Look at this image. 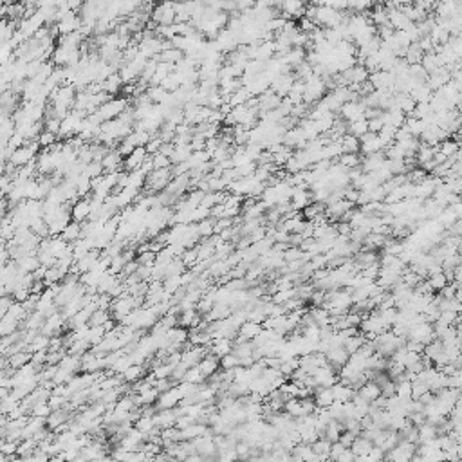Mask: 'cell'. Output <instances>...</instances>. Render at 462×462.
I'll use <instances>...</instances> for the list:
<instances>
[{
	"label": "cell",
	"instance_id": "cell-1",
	"mask_svg": "<svg viewBox=\"0 0 462 462\" xmlns=\"http://www.w3.org/2000/svg\"><path fill=\"white\" fill-rule=\"evenodd\" d=\"M174 174H172V166L168 168H159V170H152L146 175L145 186L146 194H156V192H163L166 188V184L170 183Z\"/></svg>",
	"mask_w": 462,
	"mask_h": 462
},
{
	"label": "cell",
	"instance_id": "cell-2",
	"mask_svg": "<svg viewBox=\"0 0 462 462\" xmlns=\"http://www.w3.org/2000/svg\"><path fill=\"white\" fill-rule=\"evenodd\" d=\"M415 448H417V444L415 443H410V441H399L390 452L385 453V459H388V461H397V462L412 461V459L415 457Z\"/></svg>",
	"mask_w": 462,
	"mask_h": 462
},
{
	"label": "cell",
	"instance_id": "cell-3",
	"mask_svg": "<svg viewBox=\"0 0 462 462\" xmlns=\"http://www.w3.org/2000/svg\"><path fill=\"white\" fill-rule=\"evenodd\" d=\"M406 338H408V340L419 341V343H423V345L430 343V341L435 338L434 325H432L430 321H421V323H417V325H414L408 330V336H406Z\"/></svg>",
	"mask_w": 462,
	"mask_h": 462
},
{
	"label": "cell",
	"instance_id": "cell-4",
	"mask_svg": "<svg viewBox=\"0 0 462 462\" xmlns=\"http://www.w3.org/2000/svg\"><path fill=\"white\" fill-rule=\"evenodd\" d=\"M181 399H183V394H181L179 387H177V385H174V387H170L168 390L161 392L159 397H157V401H156V408H157V410L174 408V406L179 405Z\"/></svg>",
	"mask_w": 462,
	"mask_h": 462
},
{
	"label": "cell",
	"instance_id": "cell-5",
	"mask_svg": "<svg viewBox=\"0 0 462 462\" xmlns=\"http://www.w3.org/2000/svg\"><path fill=\"white\" fill-rule=\"evenodd\" d=\"M148 152L145 150V146H136L125 159H123V170L125 172H134L143 165V161L146 159Z\"/></svg>",
	"mask_w": 462,
	"mask_h": 462
},
{
	"label": "cell",
	"instance_id": "cell-6",
	"mask_svg": "<svg viewBox=\"0 0 462 462\" xmlns=\"http://www.w3.org/2000/svg\"><path fill=\"white\" fill-rule=\"evenodd\" d=\"M90 215V195L87 197H80V201H76L71 206V221L76 222H85Z\"/></svg>",
	"mask_w": 462,
	"mask_h": 462
},
{
	"label": "cell",
	"instance_id": "cell-7",
	"mask_svg": "<svg viewBox=\"0 0 462 462\" xmlns=\"http://www.w3.org/2000/svg\"><path fill=\"white\" fill-rule=\"evenodd\" d=\"M325 358H327V363L334 368V372H340V368L343 367V365L347 363V359H349V352L345 350V347H334V349L327 350Z\"/></svg>",
	"mask_w": 462,
	"mask_h": 462
},
{
	"label": "cell",
	"instance_id": "cell-8",
	"mask_svg": "<svg viewBox=\"0 0 462 462\" xmlns=\"http://www.w3.org/2000/svg\"><path fill=\"white\" fill-rule=\"evenodd\" d=\"M341 114H343L345 121H356V119L365 118V105L358 103V101H345L340 107Z\"/></svg>",
	"mask_w": 462,
	"mask_h": 462
},
{
	"label": "cell",
	"instance_id": "cell-9",
	"mask_svg": "<svg viewBox=\"0 0 462 462\" xmlns=\"http://www.w3.org/2000/svg\"><path fill=\"white\" fill-rule=\"evenodd\" d=\"M379 150H383V145H381V141H379L377 134L367 132L359 137V152H361L363 156H368V154H374V152H379Z\"/></svg>",
	"mask_w": 462,
	"mask_h": 462
},
{
	"label": "cell",
	"instance_id": "cell-10",
	"mask_svg": "<svg viewBox=\"0 0 462 462\" xmlns=\"http://www.w3.org/2000/svg\"><path fill=\"white\" fill-rule=\"evenodd\" d=\"M206 347L217 358H222V356H226V354H230L233 350V340H230V338H217V340L210 341Z\"/></svg>",
	"mask_w": 462,
	"mask_h": 462
},
{
	"label": "cell",
	"instance_id": "cell-11",
	"mask_svg": "<svg viewBox=\"0 0 462 462\" xmlns=\"http://www.w3.org/2000/svg\"><path fill=\"white\" fill-rule=\"evenodd\" d=\"M197 367H199V370L204 374V377L208 379L210 376H213V374L217 372L219 368H221V365H219V358L215 356V354L208 352L206 356H204V358L197 363Z\"/></svg>",
	"mask_w": 462,
	"mask_h": 462
},
{
	"label": "cell",
	"instance_id": "cell-12",
	"mask_svg": "<svg viewBox=\"0 0 462 462\" xmlns=\"http://www.w3.org/2000/svg\"><path fill=\"white\" fill-rule=\"evenodd\" d=\"M175 419H177V415H175L174 408L157 410L156 415H154V425L159 426L161 430H163V428H170V426L175 425Z\"/></svg>",
	"mask_w": 462,
	"mask_h": 462
},
{
	"label": "cell",
	"instance_id": "cell-13",
	"mask_svg": "<svg viewBox=\"0 0 462 462\" xmlns=\"http://www.w3.org/2000/svg\"><path fill=\"white\" fill-rule=\"evenodd\" d=\"M385 159H387V157H385V152L383 150L374 152V154H368V156H365L363 163H361V170H363L365 174L377 170V168L385 163Z\"/></svg>",
	"mask_w": 462,
	"mask_h": 462
},
{
	"label": "cell",
	"instance_id": "cell-14",
	"mask_svg": "<svg viewBox=\"0 0 462 462\" xmlns=\"http://www.w3.org/2000/svg\"><path fill=\"white\" fill-rule=\"evenodd\" d=\"M330 390H332L334 401H340V403L350 401V399L354 397V394H356V390H354L350 385H345V383H341V381L334 383V385L330 387Z\"/></svg>",
	"mask_w": 462,
	"mask_h": 462
},
{
	"label": "cell",
	"instance_id": "cell-15",
	"mask_svg": "<svg viewBox=\"0 0 462 462\" xmlns=\"http://www.w3.org/2000/svg\"><path fill=\"white\" fill-rule=\"evenodd\" d=\"M312 399H314L316 406H320V408H329L334 403V396H332L330 387H316V390L312 394Z\"/></svg>",
	"mask_w": 462,
	"mask_h": 462
},
{
	"label": "cell",
	"instance_id": "cell-16",
	"mask_svg": "<svg viewBox=\"0 0 462 462\" xmlns=\"http://www.w3.org/2000/svg\"><path fill=\"white\" fill-rule=\"evenodd\" d=\"M374 443L370 441V439L363 437V435H356V439H354V443L350 444V450H352V453L356 455V461L361 457H365L368 453V450L372 448Z\"/></svg>",
	"mask_w": 462,
	"mask_h": 462
},
{
	"label": "cell",
	"instance_id": "cell-17",
	"mask_svg": "<svg viewBox=\"0 0 462 462\" xmlns=\"http://www.w3.org/2000/svg\"><path fill=\"white\" fill-rule=\"evenodd\" d=\"M121 87H123V80L118 72H112V74H109L103 81H101V89L110 96H116L118 92H121Z\"/></svg>",
	"mask_w": 462,
	"mask_h": 462
},
{
	"label": "cell",
	"instance_id": "cell-18",
	"mask_svg": "<svg viewBox=\"0 0 462 462\" xmlns=\"http://www.w3.org/2000/svg\"><path fill=\"white\" fill-rule=\"evenodd\" d=\"M260 330H262V323H258V321L245 320L244 323L238 327V332H236V334L240 336V338H244V340L251 341L256 334H260Z\"/></svg>",
	"mask_w": 462,
	"mask_h": 462
},
{
	"label": "cell",
	"instance_id": "cell-19",
	"mask_svg": "<svg viewBox=\"0 0 462 462\" xmlns=\"http://www.w3.org/2000/svg\"><path fill=\"white\" fill-rule=\"evenodd\" d=\"M359 394V396L363 397V399H367L368 403H372L376 397L381 396V390H379V385L377 383H374L372 379H368L367 383H363L361 387L356 390Z\"/></svg>",
	"mask_w": 462,
	"mask_h": 462
},
{
	"label": "cell",
	"instance_id": "cell-20",
	"mask_svg": "<svg viewBox=\"0 0 462 462\" xmlns=\"http://www.w3.org/2000/svg\"><path fill=\"white\" fill-rule=\"evenodd\" d=\"M146 374V368H145V365H136V363H132L130 367L125 370V372L121 374L123 376V381H127V383H136V381H139V379H143V376Z\"/></svg>",
	"mask_w": 462,
	"mask_h": 462
},
{
	"label": "cell",
	"instance_id": "cell-21",
	"mask_svg": "<svg viewBox=\"0 0 462 462\" xmlns=\"http://www.w3.org/2000/svg\"><path fill=\"white\" fill-rule=\"evenodd\" d=\"M5 361H7V367H11L13 370H16V368L24 367L25 363H29L31 361V352H27V350H18V352L11 354L9 358H5Z\"/></svg>",
	"mask_w": 462,
	"mask_h": 462
},
{
	"label": "cell",
	"instance_id": "cell-22",
	"mask_svg": "<svg viewBox=\"0 0 462 462\" xmlns=\"http://www.w3.org/2000/svg\"><path fill=\"white\" fill-rule=\"evenodd\" d=\"M80 233H81V224L80 222H76V221H71L65 228H63V231L60 233V236L65 242L71 244V242H74V240L80 238Z\"/></svg>",
	"mask_w": 462,
	"mask_h": 462
},
{
	"label": "cell",
	"instance_id": "cell-23",
	"mask_svg": "<svg viewBox=\"0 0 462 462\" xmlns=\"http://www.w3.org/2000/svg\"><path fill=\"white\" fill-rule=\"evenodd\" d=\"M341 148H343V154H359V139L358 137L350 136V134L345 132L340 139Z\"/></svg>",
	"mask_w": 462,
	"mask_h": 462
},
{
	"label": "cell",
	"instance_id": "cell-24",
	"mask_svg": "<svg viewBox=\"0 0 462 462\" xmlns=\"http://www.w3.org/2000/svg\"><path fill=\"white\" fill-rule=\"evenodd\" d=\"M283 412L289 414L291 417H302V401L300 397H289L283 401Z\"/></svg>",
	"mask_w": 462,
	"mask_h": 462
},
{
	"label": "cell",
	"instance_id": "cell-25",
	"mask_svg": "<svg viewBox=\"0 0 462 462\" xmlns=\"http://www.w3.org/2000/svg\"><path fill=\"white\" fill-rule=\"evenodd\" d=\"M368 132V123L367 119H356V121H349V125H347V134H350V136L354 137H361L363 134Z\"/></svg>",
	"mask_w": 462,
	"mask_h": 462
},
{
	"label": "cell",
	"instance_id": "cell-26",
	"mask_svg": "<svg viewBox=\"0 0 462 462\" xmlns=\"http://www.w3.org/2000/svg\"><path fill=\"white\" fill-rule=\"evenodd\" d=\"M49 340H51V336L43 334V332H38V334L34 336V340L25 347V350L31 354L36 352V350H45L49 347Z\"/></svg>",
	"mask_w": 462,
	"mask_h": 462
},
{
	"label": "cell",
	"instance_id": "cell-27",
	"mask_svg": "<svg viewBox=\"0 0 462 462\" xmlns=\"http://www.w3.org/2000/svg\"><path fill=\"white\" fill-rule=\"evenodd\" d=\"M192 152H194V150L190 148V145L175 146L174 152H172V156H170L172 165H179V163H184V161H186L190 156H192Z\"/></svg>",
	"mask_w": 462,
	"mask_h": 462
},
{
	"label": "cell",
	"instance_id": "cell-28",
	"mask_svg": "<svg viewBox=\"0 0 462 462\" xmlns=\"http://www.w3.org/2000/svg\"><path fill=\"white\" fill-rule=\"evenodd\" d=\"M417 435H419V439H417V444L419 443H425V441H428V439H434L437 437V426L435 425H430V423H423L421 426H417Z\"/></svg>",
	"mask_w": 462,
	"mask_h": 462
},
{
	"label": "cell",
	"instance_id": "cell-29",
	"mask_svg": "<svg viewBox=\"0 0 462 462\" xmlns=\"http://www.w3.org/2000/svg\"><path fill=\"white\" fill-rule=\"evenodd\" d=\"M213 224H215V219L210 217L195 222V228H197V233L201 235V238H208V236L213 235Z\"/></svg>",
	"mask_w": 462,
	"mask_h": 462
},
{
	"label": "cell",
	"instance_id": "cell-30",
	"mask_svg": "<svg viewBox=\"0 0 462 462\" xmlns=\"http://www.w3.org/2000/svg\"><path fill=\"white\" fill-rule=\"evenodd\" d=\"M103 338H105L103 325H92V327L89 325V330H87L85 340L90 343V347H92V345H96V343H99V341L103 340Z\"/></svg>",
	"mask_w": 462,
	"mask_h": 462
},
{
	"label": "cell",
	"instance_id": "cell-31",
	"mask_svg": "<svg viewBox=\"0 0 462 462\" xmlns=\"http://www.w3.org/2000/svg\"><path fill=\"white\" fill-rule=\"evenodd\" d=\"M292 296H296V287H289V289H278L271 294V302L274 303H285L287 300H291Z\"/></svg>",
	"mask_w": 462,
	"mask_h": 462
},
{
	"label": "cell",
	"instance_id": "cell-32",
	"mask_svg": "<svg viewBox=\"0 0 462 462\" xmlns=\"http://www.w3.org/2000/svg\"><path fill=\"white\" fill-rule=\"evenodd\" d=\"M130 365H132V359H130V356H128V354H121V356H118V358H116V361L112 363L110 370H112L114 374H123L128 367H130Z\"/></svg>",
	"mask_w": 462,
	"mask_h": 462
},
{
	"label": "cell",
	"instance_id": "cell-33",
	"mask_svg": "<svg viewBox=\"0 0 462 462\" xmlns=\"http://www.w3.org/2000/svg\"><path fill=\"white\" fill-rule=\"evenodd\" d=\"M183 381H188V383H195V385H203L204 381H206V377H204V374L199 370L197 365H194V367H190L188 370H186V374H184V379Z\"/></svg>",
	"mask_w": 462,
	"mask_h": 462
},
{
	"label": "cell",
	"instance_id": "cell-34",
	"mask_svg": "<svg viewBox=\"0 0 462 462\" xmlns=\"http://www.w3.org/2000/svg\"><path fill=\"white\" fill-rule=\"evenodd\" d=\"M430 287H432V291H441L443 287H446L448 285V278H446V274H444V271H441V273H435V274H430Z\"/></svg>",
	"mask_w": 462,
	"mask_h": 462
},
{
	"label": "cell",
	"instance_id": "cell-35",
	"mask_svg": "<svg viewBox=\"0 0 462 462\" xmlns=\"http://www.w3.org/2000/svg\"><path fill=\"white\" fill-rule=\"evenodd\" d=\"M439 148L437 150L443 154V156H446V157H450V156H453V154H457L459 152V141H455V139H444V141H441L439 143Z\"/></svg>",
	"mask_w": 462,
	"mask_h": 462
},
{
	"label": "cell",
	"instance_id": "cell-36",
	"mask_svg": "<svg viewBox=\"0 0 462 462\" xmlns=\"http://www.w3.org/2000/svg\"><path fill=\"white\" fill-rule=\"evenodd\" d=\"M145 179L146 175L141 174L139 170H134V172H128V177H127V186H130V188H137L141 190L143 186H145Z\"/></svg>",
	"mask_w": 462,
	"mask_h": 462
},
{
	"label": "cell",
	"instance_id": "cell-37",
	"mask_svg": "<svg viewBox=\"0 0 462 462\" xmlns=\"http://www.w3.org/2000/svg\"><path fill=\"white\" fill-rule=\"evenodd\" d=\"M340 165L345 166L347 170H352V168H358L361 165V159H359V154H341L340 157Z\"/></svg>",
	"mask_w": 462,
	"mask_h": 462
},
{
	"label": "cell",
	"instance_id": "cell-38",
	"mask_svg": "<svg viewBox=\"0 0 462 462\" xmlns=\"http://www.w3.org/2000/svg\"><path fill=\"white\" fill-rule=\"evenodd\" d=\"M89 349H90L89 341H87L85 338H80V340L72 341V343L67 347V352H69V354H76V356H81V354H85Z\"/></svg>",
	"mask_w": 462,
	"mask_h": 462
},
{
	"label": "cell",
	"instance_id": "cell-39",
	"mask_svg": "<svg viewBox=\"0 0 462 462\" xmlns=\"http://www.w3.org/2000/svg\"><path fill=\"white\" fill-rule=\"evenodd\" d=\"M363 343H365V338H363V332H361V334H356V336H350V338H347V340H345V343H343V347H345V350H347V352L352 354V352H356V350H358Z\"/></svg>",
	"mask_w": 462,
	"mask_h": 462
},
{
	"label": "cell",
	"instance_id": "cell-40",
	"mask_svg": "<svg viewBox=\"0 0 462 462\" xmlns=\"http://www.w3.org/2000/svg\"><path fill=\"white\" fill-rule=\"evenodd\" d=\"M154 417H148V415H139V419L134 421V428L139 430V432H143V434H148L152 428H154Z\"/></svg>",
	"mask_w": 462,
	"mask_h": 462
},
{
	"label": "cell",
	"instance_id": "cell-41",
	"mask_svg": "<svg viewBox=\"0 0 462 462\" xmlns=\"http://www.w3.org/2000/svg\"><path fill=\"white\" fill-rule=\"evenodd\" d=\"M181 260H183V264L186 265L188 269H192L195 264L199 262V255H197V247H188V249H184V253L179 256Z\"/></svg>",
	"mask_w": 462,
	"mask_h": 462
},
{
	"label": "cell",
	"instance_id": "cell-42",
	"mask_svg": "<svg viewBox=\"0 0 462 462\" xmlns=\"http://www.w3.org/2000/svg\"><path fill=\"white\" fill-rule=\"evenodd\" d=\"M110 316V311H103V309H96V311H92V314H90L89 318V325H103L105 321L109 320Z\"/></svg>",
	"mask_w": 462,
	"mask_h": 462
},
{
	"label": "cell",
	"instance_id": "cell-43",
	"mask_svg": "<svg viewBox=\"0 0 462 462\" xmlns=\"http://www.w3.org/2000/svg\"><path fill=\"white\" fill-rule=\"evenodd\" d=\"M36 141H38V145H40V148H49V146L54 145V143L58 141V136L54 132H49V130H42Z\"/></svg>",
	"mask_w": 462,
	"mask_h": 462
},
{
	"label": "cell",
	"instance_id": "cell-44",
	"mask_svg": "<svg viewBox=\"0 0 462 462\" xmlns=\"http://www.w3.org/2000/svg\"><path fill=\"white\" fill-rule=\"evenodd\" d=\"M81 174H85L87 177H98V175L105 174L103 172V166H101V163H98V161H90V163H87L85 166H83V172Z\"/></svg>",
	"mask_w": 462,
	"mask_h": 462
},
{
	"label": "cell",
	"instance_id": "cell-45",
	"mask_svg": "<svg viewBox=\"0 0 462 462\" xmlns=\"http://www.w3.org/2000/svg\"><path fill=\"white\" fill-rule=\"evenodd\" d=\"M51 414V406H49L47 401H42V403H36V405L31 408V412H29V415L31 417H47V415Z\"/></svg>",
	"mask_w": 462,
	"mask_h": 462
},
{
	"label": "cell",
	"instance_id": "cell-46",
	"mask_svg": "<svg viewBox=\"0 0 462 462\" xmlns=\"http://www.w3.org/2000/svg\"><path fill=\"white\" fill-rule=\"evenodd\" d=\"M139 265H154L156 264V253L150 249L143 251V253H137L136 258H134Z\"/></svg>",
	"mask_w": 462,
	"mask_h": 462
},
{
	"label": "cell",
	"instance_id": "cell-47",
	"mask_svg": "<svg viewBox=\"0 0 462 462\" xmlns=\"http://www.w3.org/2000/svg\"><path fill=\"white\" fill-rule=\"evenodd\" d=\"M383 459H385V452H383L379 446H376V444H374L372 448L368 450L367 455H365V457H361V459H358V461L359 462H361V461H372V462H376V461H383Z\"/></svg>",
	"mask_w": 462,
	"mask_h": 462
},
{
	"label": "cell",
	"instance_id": "cell-48",
	"mask_svg": "<svg viewBox=\"0 0 462 462\" xmlns=\"http://www.w3.org/2000/svg\"><path fill=\"white\" fill-rule=\"evenodd\" d=\"M152 165H154V170H159V168H168V166H172V161H170V157H166L157 152V154L152 156Z\"/></svg>",
	"mask_w": 462,
	"mask_h": 462
},
{
	"label": "cell",
	"instance_id": "cell-49",
	"mask_svg": "<svg viewBox=\"0 0 462 462\" xmlns=\"http://www.w3.org/2000/svg\"><path fill=\"white\" fill-rule=\"evenodd\" d=\"M208 217H210V208L197 206L190 212V222H199V221H203V219H208Z\"/></svg>",
	"mask_w": 462,
	"mask_h": 462
},
{
	"label": "cell",
	"instance_id": "cell-50",
	"mask_svg": "<svg viewBox=\"0 0 462 462\" xmlns=\"http://www.w3.org/2000/svg\"><path fill=\"white\" fill-rule=\"evenodd\" d=\"M446 387H448V388H461L462 387L461 368H459V370H455V372H452L450 376H446Z\"/></svg>",
	"mask_w": 462,
	"mask_h": 462
},
{
	"label": "cell",
	"instance_id": "cell-51",
	"mask_svg": "<svg viewBox=\"0 0 462 462\" xmlns=\"http://www.w3.org/2000/svg\"><path fill=\"white\" fill-rule=\"evenodd\" d=\"M219 365H221V368H235L238 365V358L233 352H230L226 356L219 358Z\"/></svg>",
	"mask_w": 462,
	"mask_h": 462
},
{
	"label": "cell",
	"instance_id": "cell-52",
	"mask_svg": "<svg viewBox=\"0 0 462 462\" xmlns=\"http://www.w3.org/2000/svg\"><path fill=\"white\" fill-rule=\"evenodd\" d=\"M67 401H69V399H67L65 396H60V394H51V396H49V399H47L49 406H51V410H56V408L65 406Z\"/></svg>",
	"mask_w": 462,
	"mask_h": 462
},
{
	"label": "cell",
	"instance_id": "cell-53",
	"mask_svg": "<svg viewBox=\"0 0 462 462\" xmlns=\"http://www.w3.org/2000/svg\"><path fill=\"white\" fill-rule=\"evenodd\" d=\"M379 267H381V265H379V260H377V262H374V264H370V265H367V267L361 269V274L376 282L377 274H379Z\"/></svg>",
	"mask_w": 462,
	"mask_h": 462
},
{
	"label": "cell",
	"instance_id": "cell-54",
	"mask_svg": "<svg viewBox=\"0 0 462 462\" xmlns=\"http://www.w3.org/2000/svg\"><path fill=\"white\" fill-rule=\"evenodd\" d=\"M161 145H163V141H161V137L156 136V137H150V141L145 145V150L148 152V156H154V154H157L161 148Z\"/></svg>",
	"mask_w": 462,
	"mask_h": 462
},
{
	"label": "cell",
	"instance_id": "cell-55",
	"mask_svg": "<svg viewBox=\"0 0 462 462\" xmlns=\"http://www.w3.org/2000/svg\"><path fill=\"white\" fill-rule=\"evenodd\" d=\"M379 390H381V396H385V397L396 396V381H394V379H387V381L379 387Z\"/></svg>",
	"mask_w": 462,
	"mask_h": 462
},
{
	"label": "cell",
	"instance_id": "cell-56",
	"mask_svg": "<svg viewBox=\"0 0 462 462\" xmlns=\"http://www.w3.org/2000/svg\"><path fill=\"white\" fill-rule=\"evenodd\" d=\"M367 123H368V132H372V134H377L379 130L383 128V118L381 116H377V118H370V119H367Z\"/></svg>",
	"mask_w": 462,
	"mask_h": 462
},
{
	"label": "cell",
	"instance_id": "cell-57",
	"mask_svg": "<svg viewBox=\"0 0 462 462\" xmlns=\"http://www.w3.org/2000/svg\"><path fill=\"white\" fill-rule=\"evenodd\" d=\"M354 439H356V435H354L352 432H347V430H343V432L340 434V437H338V441L343 444L345 448H350V444L354 443Z\"/></svg>",
	"mask_w": 462,
	"mask_h": 462
},
{
	"label": "cell",
	"instance_id": "cell-58",
	"mask_svg": "<svg viewBox=\"0 0 462 462\" xmlns=\"http://www.w3.org/2000/svg\"><path fill=\"white\" fill-rule=\"evenodd\" d=\"M314 27H316V24H314L312 20L307 18V16H302V18H300V27L298 29H300L302 33H311Z\"/></svg>",
	"mask_w": 462,
	"mask_h": 462
},
{
	"label": "cell",
	"instance_id": "cell-59",
	"mask_svg": "<svg viewBox=\"0 0 462 462\" xmlns=\"http://www.w3.org/2000/svg\"><path fill=\"white\" fill-rule=\"evenodd\" d=\"M314 305H321V303L325 302V291L323 289H318V291H312L311 298H309Z\"/></svg>",
	"mask_w": 462,
	"mask_h": 462
},
{
	"label": "cell",
	"instance_id": "cell-60",
	"mask_svg": "<svg viewBox=\"0 0 462 462\" xmlns=\"http://www.w3.org/2000/svg\"><path fill=\"white\" fill-rule=\"evenodd\" d=\"M336 461H340V462H354V461H356V455H354L350 448H345L343 452L338 455V459H336Z\"/></svg>",
	"mask_w": 462,
	"mask_h": 462
},
{
	"label": "cell",
	"instance_id": "cell-61",
	"mask_svg": "<svg viewBox=\"0 0 462 462\" xmlns=\"http://www.w3.org/2000/svg\"><path fill=\"white\" fill-rule=\"evenodd\" d=\"M336 231H338V235L349 236L350 231H352V228H350L349 222H338V224H336Z\"/></svg>",
	"mask_w": 462,
	"mask_h": 462
},
{
	"label": "cell",
	"instance_id": "cell-62",
	"mask_svg": "<svg viewBox=\"0 0 462 462\" xmlns=\"http://www.w3.org/2000/svg\"><path fill=\"white\" fill-rule=\"evenodd\" d=\"M43 289H45V283H43V280H34V282L31 283V289H29V291L33 292V294H42Z\"/></svg>",
	"mask_w": 462,
	"mask_h": 462
},
{
	"label": "cell",
	"instance_id": "cell-63",
	"mask_svg": "<svg viewBox=\"0 0 462 462\" xmlns=\"http://www.w3.org/2000/svg\"><path fill=\"white\" fill-rule=\"evenodd\" d=\"M235 5L238 9H249L251 5H255V0H235Z\"/></svg>",
	"mask_w": 462,
	"mask_h": 462
},
{
	"label": "cell",
	"instance_id": "cell-64",
	"mask_svg": "<svg viewBox=\"0 0 462 462\" xmlns=\"http://www.w3.org/2000/svg\"><path fill=\"white\" fill-rule=\"evenodd\" d=\"M14 2H18V0H4V4H5V5H9V4H14Z\"/></svg>",
	"mask_w": 462,
	"mask_h": 462
}]
</instances>
